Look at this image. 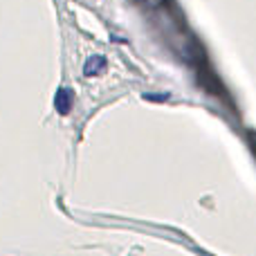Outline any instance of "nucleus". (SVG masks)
I'll use <instances>...</instances> for the list:
<instances>
[{"label": "nucleus", "mask_w": 256, "mask_h": 256, "mask_svg": "<svg viewBox=\"0 0 256 256\" xmlns=\"http://www.w3.org/2000/svg\"><path fill=\"white\" fill-rule=\"evenodd\" d=\"M54 104H56V110L61 112V115H66V112H70V106H72V94L70 90H58L56 97H54Z\"/></svg>", "instance_id": "obj_1"}, {"label": "nucleus", "mask_w": 256, "mask_h": 256, "mask_svg": "<svg viewBox=\"0 0 256 256\" xmlns=\"http://www.w3.org/2000/svg\"><path fill=\"white\" fill-rule=\"evenodd\" d=\"M102 68H104V58H99V56H97V58H94V63H92V58H90V61L86 63V74L92 76L94 72H99Z\"/></svg>", "instance_id": "obj_2"}]
</instances>
